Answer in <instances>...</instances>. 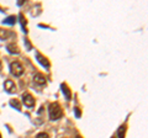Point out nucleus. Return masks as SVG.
Wrapping results in <instances>:
<instances>
[{"label":"nucleus","instance_id":"f257e3e1","mask_svg":"<svg viewBox=\"0 0 148 138\" xmlns=\"http://www.w3.org/2000/svg\"><path fill=\"white\" fill-rule=\"evenodd\" d=\"M48 115H49V118L52 120V121H56V120L61 118L63 116V110L61 106H59V104L53 102V104H51L49 107H48Z\"/></svg>","mask_w":148,"mask_h":138},{"label":"nucleus","instance_id":"f03ea898","mask_svg":"<svg viewBox=\"0 0 148 138\" xmlns=\"http://www.w3.org/2000/svg\"><path fill=\"white\" fill-rule=\"evenodd\" d=\"M10 70L15 77H21L24 74V67L21 66L20 62H12L10 64Z\"/></svg>","mask_w":148,"mask_h":138},{"label":"nucleus","instance_id":"7ed1b4c3","mask_svg":"<svg viewBox=\"0 0 148 138\" xmlns=\"http://www.w3.org/2000/svg\"><path fill=\"white\" fill-rule=\"evenodd\" d=\"M22 102L25 104V106L32 107L35 105V99H34V96H32L31 94L25 93L24 95H22Z\"/></svg>","mask_w":148,"mask_h":138},{"label":"nucleus","instance_id":"20e7f679","mask_svg":"<svg viewBox=\"0 0 148 138\" xmlns=\"http://www.w3.org/2000/svg\"><path fill=\"white\" fill-rule=\"evenodd\" d=\"M4 89H5L9 94H12V93H15L16 91V85H15V83H14L12 80L6 79L5 83H4Z\"/></svg>","mask_w":148,"mask_h":138},{"label":"nucleus","instance_id":"39448f33","mask_svg":"<svg viewBox=\"0 0 148 138\" xmlns=\"http://www.w3.org/2000/svg\"><path fill=\"white\" fill-rule=\"evenodd\" d=\"M34 81L36 83L37 85H45L46 84V78L42 75V74H40V73H37V74L34 75Z\"/></svg>","mask_w":148,"mask_h":138},{"label":"nucleus","instance_id":"423d86ee","mask_svg":"<svg viewBox=\"0 0 148 138\" xmlns=\"http://www.w3.org/2000/svg\"><path fill=\"white\" fill-rule=\"evenodd\" d=\"M36 58H37V61H38V63L41 64V66H43V67H46V68L49 67V62L47 61V58L42 56V54L36 53Z\"/></svg>","mask_w":148,"mask_h":138},{"label":"nucleus","instance_id":"0eeeda50","mask_svg":"<svg viewBox=\"0 0 148 138\" xmlns=\"http://www.w3.org/2000/svg\"><path fill=\"white\" fill-rule=\"evenodd\" d=\"M6 48L9 51V53H11V54H18V53H20V49H18V47L16 44H14V43L8 44Z\"/></svg>","mask_w":148,"mask_h":138},{"label":"nucleus","instance_id":"6e6552de","mask_svg":"<svg viewBox=\"0 0 148 138\" xmlns=\"http://www.w3.org/2000/svg\"><path fill=\"white\" fill-rule=\"evenodd\" d=\"M11 36V32L9 30H4V29H0V40H8L9 37Z\"/></svg>","mask_w":148,"mask_h":138},{"label":"nucleus","instance_id":"1a4fd4ad","mask_svg":"<svg viewBox=\"0 0 148 138\" xmlns=\"http://www.w3.org/2000/svg\"><path fill=\"white\" fill-rule=\"evenodd\" d=\"M62 89H63V94L66 95V99L67 100H71L72 99V93H71V90H69V88L67 86V84H62Z\"/></svg>","mask_w":148,"mask_h":138},{"label":"nucleus","instance_id":"9d476101","mask_svg":"<svg viewBox=\"0 0 148 138\" xmlns=\"http://www.w3.org/2000/svg\"><path fill=\"white\" fill-rule=\"evenodd\" d=\"M10 105L12 107H15L16 110H18V111L21 110V105H20V102H18V100H16V99H11L10 100Z\"/></svg>","mask_w":148,"mask_h":138},{"label":"nucleus","instance_id":"9b49d317","mask_svg":"<svg viewBox=\"0 0 148 138\" xmlns=\"http://www.w3.org/2000/svg\"><path fill=\"white\" fill-rule=\"evenodd\" d=\"M125 135H126V127L125 126H121L117 130V137L119 138H125Z\"/></svg>","mask_w":148,"mask_h":138},{"label":"nucleus","instance_id":"f8f14e48","mask_svg":"<svg viewBox=\"0 0 148 138\" xmlns=\"http://www.w3.org/2000/svg\"><path fill=\"white\" fill-rule=\"evenodd\" d=\"M18 20H20V22H21V26H22V29H24V32H25V33H26V24H27V22H26V19H25V17H24V15H22V14H20V15H18Z\"/></svg>","mask_w":148,"mask_h":138},{"label":"nucleus","instance_id":"ddd939ff","mask_svg":"<svg viewBox=\"0 0 148 138\" xmlns=\"http://www.w3.org/2000/svg\"><path fill=\"white\" fill-rule=\"evenodd\" d=\"M5 22L6 25H15V22H16V17L15 16H9V17H6L5 19Z\"/></svg>","mask_w":148,"mask_h":138},{"label":"nucleus","instance_id":"4468645a","mask_svg":"<svg viewBox=\"0 0 148 138\" xmlns=\"http://www.w3.org/2000/svg\"><path fill=\"white\" fill-rule=\"evenodd\" d=\"M36 138H49V136H48V133H46V132H40L38 135L36 136Z\"/></svg>","mask_w":148,"mask_h":138},{"label":"nucleus","instance_id":"2eb2a0df","mask_svg":"<svg viewBox=\"0 0 148 138\" xmlns=\"http://www.w3.org/2000/svg\"><path fill=\"white\" fill-rule=\"evenodd\" d=\"M74 112H75V117L79 118V117L82 116V112H80V109H79V107H75V109H74Z\"/></svg>","mask_w":148,"mask_h":138},{"label":"nucleus","instance_id":"dca6fc26","mask_svg":"<svg viewBox=\"0 0 148 138\" xmlns=\"http://www.w3.org/2000/svg\"><path fill=\"white\" fill-rule=\"evenodd\" d=\"M1 69H3V63H1V61H0V72H1Z\"/></svg>","mask_w":148,"mask_h":138},{"label":"nucleus","instance_id":"f3484780","mask_svg":"<svg viewBox=\"0 0 148 138\" xmlns=\"http://www.w3.org/2000/svg\"><path fill=\"white\" fill-rule=\"evenodd\" d=\"M77 138H82V137L80 136H77Z\"/></svg>","mask_w":148,"mask_h":138},{"label":"nucleus","instance_id":"a211bd4d","mask_svg":"<svg viewBox=\"0 0 148 138\" xmlns=\"http://www.w3.org/2000/svg\"><path fill=\"white\" fill-rule=\"evenodd\" d=\"M0 138H1V135H0Z\"/></svg>","mask_w":148,"mask_h":138},{"label":"nucleus","instance_id":"6ab92c4d","mask_svg":"<svg viewBox=\"0 0 148 138\" xmlns=\"http://www.w3.org/2000/svg\"><path fill=\"white\" fill-rule=\"evenodd\" d=\"M112 138H115V137H112Z\"/></svg>","mask_w":148,"mask_h":138}]
</instances>
